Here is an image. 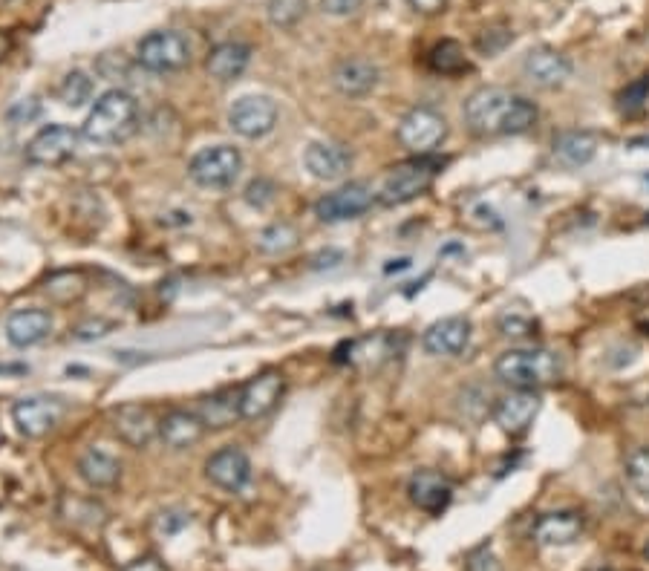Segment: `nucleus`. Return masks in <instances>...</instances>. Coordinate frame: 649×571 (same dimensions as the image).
<instances>
[{
	"label": "nucleus",
	"mask_w": 649,
	"mask_h": 571,
	"mask_svg": "<svg viewBox=\"0 0 649 571\" xmlns=\"http://www.w3.org/2000/svg\"><path fill=\"white\" fill-rule=\"evenodd\" d=\"M465 571H502V563L497 560V554H494L491 548L479 546L468 554V566H465Z\"/></svg>",
	"instance_id": "obj_39"
},
{
	"label": "nucleus",
	"mask_w": 649,
	"mask_h": 571,
	"mask_svg": "<svg viewBox=\"0 0 649 571\" xmlns=\"http://www.w3.org/2000/svg\"><path fill=\"white\" fill-rule=\"evenodd\" d=\"M61 517L75 525V528H87V531H101L107 525V508L90 497H75L67 494L61 499Z\"/></svg>",
	"instance_id": "obj_28"
},
{
	"label": "nucleus",
	"mask_w": 649,
	"mask_h": 571,
	"mask_svg": "<svg viewBox=\"0 0 649 571\" xmlns=\"http://www.w3.org/2000/svg\"><path fill=\"white\" fill-rule=\"evenodd\" d=\"M58 289H67L70 300H75L81 292H84V277H81L78 272L52 274L50 280H47V295H55Z\"/></svg>",
	"instance_id": "obj_38"
},
{
	"label": "nucleus",
	"mask_w": 649,
	"mask_h": 571,
	"mask_svg": "<svg viewBox=\"0 0 649 571\" xmlns=\"http://www.w3.org/2000/svg\"><path fill=\"white\" fill-rule=\"evenodd\" d=\"M251 61V47L249 44H240V41H225V44H217L214 50L208 52V61H205V70L211 78L217 81H234L240 75L246 73Z\"/></svg>",
	"instance_id": "obj_24"
},
{
	"label": "nucleus",
	"mask_w": 649,
	"mask_h": 571,
	"mask_svg": "<svg viewBox=\"0 0 649 571\" xmlns=\"http://www.w3.org/2000/svg\"><path fill=\"white\" fill-rule=\"evenodd\" d=\"M427 67L439 75H462L471 70L468 55L459 41H439L433 50L427 52Z\"/></svg>",
	"instance_id": "obj_29"
},
{
	"label": "nucleus",
	"mask_w": 649,
	"mask_h": 571,
	"mask_svg": "<svg viewBox=\"0 0 649 571\" xmlns=\"http://www.w3.org/2000/svg\"><path fill=\"white\" fill-rule=\"evenodd\" d=\"M341 260H344V254H341V251H324V254H318L312 263H315V269H324V266L326 269H332V266H338Z\"/></svg>",
	"instance_id": "obj_44"
},
{
	"label": "nucleus",
	"mask_w": 649,
	"mask_h": 571,
	"mask_svg": "<svg viewBox=\"0 0 649 571\" xmlns=\"http://www.w3.org/2000/svg\"><path fill=\"white\" fill-rule=\"evenodd\" d=\"M78 476H81L90 488L107 491V488H116V485H119V479H122V465H119V459H113L110 453L90 447V450H84L81 459H78Z\"/></svg>",
	"instance_id": "obj_25"
},
{
	"label": "nucleus",
	"mask_w": 649,
	"mask_h": 571,
	"mask_svg": "<svg viewBox=\"0 0 649 571\" xmlns=\"http://www.w3.org/2000/svg\"><path fill=\"white\" fill-rule=\"evenodd\" d=\"M494 373L502 384L514 387V390H537V387H546L560 378L563 361L557 352L543 347L508 349L497 358Z\"/></svg>",
	"instance_id": "obj_3"
},
{
	"label": "nucleus",
	"mask_w": 649,
	"mask_h": 571,
	"mask_svg": "<svg viewBox=\"0 0 649 571\" xmlns=\"http://www.w3.org/2000/svg\"><path fill=\"white\" fill-rule=\"evenodd\" d=\"M64 413H67V404L61 398L44 396V393L18 398L12 404V422L26 439H41L52 433L61 424Z\"/></svg>",
	"instance_id": "obj_7"
},
{
	"label": "nucleus",
	"mask_w": 649,
	"mask_h": 571,
	"mask_svg": "<svg viewBox=\"0 0 649 571\" xmlns=\"http://www.w3.org/2000/svg\"><path fill=\"white\" fill-rule=\"evenodd\" d=\"M407 494H410V502L419 511L439 517L450 505V499H453V485H450V479L445 473L433 471V468H422V471H416L410 476Z\"/></svg>",
	"instance_id": "obj_15"
},
{
	"label": "nucleus",
	"mask_w": 649,
	"mask_h": 571,
	"mask_svg": "<svg viewBox=\"0 0 649 571\" xmlns=\"http://www.w3.org/2000/svg\"><path fill=\"white\" fill-rule=\"evenodd\" d=\"M508 41H511L508 26H488V29L479 32V38H476V50L482 52V55H497Z\"/></svg>",
	"instance_id": "obj_36"
},
{
	"label": "nucleus",
	"mask_w": 649,
	"mask_h": 571,
	"mask_svg": "<svg viewBox=\"0 0 649 571\" xmlns=\"http://www.w3.org/2000/svg\"><path fill=\"white\" fill-rule=\"evenodd\" d=\"M139 130V101L127 90H107L87 113L81 136L93 145H122Z\"/></svg>",
	"instance_id": "obj_2"
},
{
	"label": "nucleus",
	"mask_w": 649,
	"mask_h": 571,
	"mask_svg": "<svg viewBox=\"0 0 649 571\" xmlns=\"http://www.w3.org/2000/svg\"><path fill=\"white\" fill-rule=\"evenodd\" d=\"M197 413H200V419L208 430L231 427L237 419H243L240 416V390L228 387V390H217V393L205 396L200 401V407H197Z\"/></svg>",
	"instance_id": "obj_26"
},
{
	"label": "nucleus",
	"mask_w": 649,
	"mask_h": 571,
	"mask_svg": "<svg viewBox=\"0 0 649 571\" xmlns=\"http://www.w3.org/2000/svg\"><path fill=\"white\" fill-rule=\"evenodd\" d=\"M468 344H471V321L459 315L436 321L422 335V347L427 355H459Z\"/></svg>",
	"instance_id": "obj_19"
},
{
	"label": "nucleus",
	"mask_w": 649,
	"mask_h": 571,
	"mask_svg": "<svg viewBox=\"0 0 649 571\" xmlns=\"http://www.w3.org/2000/svg\"><path fill=\"white\" fill-rule=\"evenodd\" d=\"M523 73L531 84L551 90V87H560L572 75V61L563 52L551 50V47H537V50L525 55Z\"/></svg>",
	"instance_id": "obj_17"
},
{
	"label": "nucleus",
	"mask_w": 649,
	"mask_h": 571,
	"mask_svg": "<svg viewBox=\"0 0 649 571\" xmlns=\"http://www.w3.org/2000/svg\"><path fill=\"white\" fill-rule=\"evenodd\" d=\"M96 93V84L93 78L84 73V70H73V73L64 75L61 87H58V99L64 101L67 107H84L87 101L93 99Z\"/></svg>",
	"instance_id": "obj_31"
},
{
	"label": "nucleus",
	"mask_w": 649,
	"mask_h": 571,
	"mask_svg": "<svg viewBox=\"0 0 649 571\" xmlns=\"http://www.w3.org/2000/svg\"><path fill=\"white\" fill-rule=\"evenodd\" d=\"M465 122L479 136H517L537 125V104L505 87H479L465 107Z\"/></svg>",
	"instance_id": "obj_1"
},
{
	"label": "nucleus",
	"mask_w": 649,
	"mask_h": 571,
	"mask_svg": "<svg viewBox=\"0 0 649 571\" xmlns=\"http://www.w3.org/2000/svg\"><path fill=\"white\" fill-rule=\"evenodd\" d=\"M110 332V323L107 321H90V323H81L78 329H75V338L78 341H93V338H104Z\"/></svg>",
	"instance_id": "obj_42"
},
{
	"label": "nucleus",
	"mask_w": 649,
	"mask_h": 571,
	"mask_svg": "<svg viewBox=\"0 0 649 571\" xmlns=\"http://www.w3.org/2000/svg\"><path fill=\"white\" fill-rule=\"evenodd\" d=\"M410 6L422 15H436L448 6V0H410Z\"/></svg>",
	"instance_id": "obj_43"
},
{
	"label": "nucleus",
	"mask_w": 649,
	"mask_h": 571,
	"mask_svg": "<svg viewBox=\"0 0 649 571\" xmlns=\"http://www.w3.org/2000/svg\"><path fill=\"white\" fill-rule=\"evenodd\" d=\"M375 191L367 182H347L315 202V217L321 223H347L373 208Z\"/></svg>",
	"instance_id": "obj_9"
},
{
	"label": "nucleus",
	"mask_w": 649,
	"mask_h": 571,
	"mask_svg": "<svg viewBox=\"0 0 649 571\" xmlns=\"http://www.w3.org/2000/svg\"><path fill=\"white\" fill-rule=\"evenodd\" d=\"M644 554H647V560H649V543H647V548H644Z\"/></svg>",
	"instance_id": "obj_46"
},
{
	"label": "nucleus",
	"mask_w": 649,
	"mask_h": 571,
	"mask_svg": "<svg viewBox=\"0 0 649 571\" xmlns=\"http://www.w3.org/2000/svg\"><path fill=\"white\" fill-rule=\"evenodd\" d=\"M6 47H9V44H6V38L0 35V58H3V52H6Z\"/></svg>",
	"instance_id": "obj_45"
},
{
	"label": "nucleus",
	"mask_w": 649,
	"mask_h": 571,
	"mask_svg": "<svg viewBox=\"0 0 649 571\" xmlns=\"http://www.w3.org/2000/svg\"><path fill=\"white\" fill-rule=\"evenodd\" d=\"M624 471L629 485H632V491L649 499V447H635V450H629V456H626L624 462Z\"/></svg>",
	"instance_id": "obj_33"
},
{
	"label": "nucleus",
	"mask_w": 649,
	"mask_h": 571,
	"mask_svg": "<svg viewBox=\"0 0 649 571\" xmlns=\"http://www.w3.org/2000/svg\"><path fill=\"white\" fill-rule=\"evenodd\" d=\"M243 171V153L234 145H214V148H202L191 165H188V176L200 185V188H211V191H223L231 188Z\"/></svg>",
	"instance_id": "obj_5"
},
{
	"label": "nucleus",
	"mask_w": 649,
	"mask_h": 571,
	"mask_svg": "<svg viewBox=\"0 0 649 571\" xmlns=\"http://www.w3.org/2000/svg\"><path fill=\"white\" fill-rule=\"evenodd\" d=\"M228 125L243 139H263L277 125V104L269 96H240L228 107Z\"/></svg>",
	"instance_id": "obj_11"
},
{
	"label": "nucleus",
	"mask_w": 649,
	"mask_h": 571,
	"mask_svg": "<svg viewBox=\"0 0 649 571\" xmlns=\"http://www.w3.org/2000/svg\"><path fill=\"white\" fill-rule=\"evenodd\" d=\"M110 424H113V433L133 450H142L150 447L159 439V419L156 413L150 410L148 404H139V401H127L110 410Z\"/></svg>",
	"instance_id": "obj_10"
},
{
	"label": "nucleus",
	"mask_w": 649,
	"mask_h": 571,
	"mask_svg": "<svg viewBox=\"0 0 649 571\" xmlns=\"http://www.w3.org/2000/svg\"><path fill=\"white\" fill-rule=\"evenodd\" d=\"M543 401L537 396V390H511L508 396H502L494 407V422L500 424L505 433L517 436L525 433L528 424L537 419Z\"/></svg>",
	"instance_id": "obj_16"
},
{
	"label": "nucleus",
	"mask_w": 649,
	"mask_h": 571,
	"mask_svg": "<svg viewBox=\"0 0 649 571\" xmlns=\"http://www.w3.org/2000/svg\"><path fill=\"white\" fill-rule=\"evenodd\" d=\"M139 64L150 73H176L191 64V44L185 35L162 29L150 32L148 38L139 41Z\"/></svg>",
	"instance_id": "obj_6"
},
{
	"label": "nucleus",
	"mask_w": 649,
	"mask_h": 571,
	"mask_svg": "<svg viewBox=\"0 0 649 571\" xmlns=\"http://www.w3.org/2000/svg\"><path fill=\"white\" fill-rule=\"evenodd\" d=\"M595 153H598V136L589 130H566L554 139V156L569 168L589 165Z\"/></svg>",
	"instance_id": "obj_27"
},
{
	"label": "nucleus",
	"mask_w": 649,
	"mask_h": 571,
	"mask_svg": "<svg viewBox=\"0 0 649 571\" xmlns=\"http://www.w3.org/2000/svg\"><path fill=\"white\" fill-rule=\"evenodd\" d=\"M361 3H364V0H321L326 15H335V18H347L352 12H358Z\"/></svg>",
	"instance_id": "obj_41"
},
{
	"label": "nucleus",
	"mask_w": 649,
	"mask_h": 571,
	"mask_svg": "<svg viewBox=\"0 0 649 571\" xmlns=\"http://www.w3.org/2000/svg\"><path fill=\"white\" fill-rule=\"evenodd\" d=\"M393 355V338L390 335H375V338H364L350 344V361L352 364H378L384 358Z\"/></svg>",
	"instance_id": "obj_32"
},
{
	"label": "nucleus",
	"mask_w": 649,
	"mask_h": 571,
	"mask_svg": "<svg viewBox=\"0 0 649 571\" xmlns=\"http://www.w3.org/2000/svg\"><path fill=\"white\" fill-rule=\"evenodd\" d=\"M266 15H269V24L277 29H292L306 15V0H269Z\"/></svg>",
	"instance_id": "obj_34"
},
{
	"label": "nucleus",
	"mask_w": 649,
	"mask_h": 571,
	"mask_svg": "<svg viewBox=\"0 0 649 571\" xmlns=\"http://www.w3.org/2000/svg\"><path fill=\"white\" fill-rule=\"evenodd\" d=\"M583 534V517L577 511H551L534 522L531 537L540 546H572Z\"/></svg>",
	"instance_id": "obj_23"
},
{
	"label": "nucleus",
	"mask_w": 649,
	"mask_h": 571,
	"mask_svg": "<svg viewBox=\"0 0 649 571\" xmlns=\"http://www.w3.org/2000/svg\"><path fill=\"white\" fill-rule=\"evenodd\" d=\"M378 67L370 58H344L335 70H332V84L341 96L347 99H361L367 93H373L378 87Z\"/></svg>",
	"instance_id": "obj_20"
},
{
	"label": "nucleus",
	"mask_w": 649,
	"mask_h": 571,
	"mask_svg": "<svg viewBox=\"0 0 649 571\" xmlns=\"http://www.w3.org/2000/svg\"><path fill=\"white\" fill-rule=\"evenodd\" d=\"M649 101V75H641V78H635L632 84H626L624 90H621V96H618V107H621V113L626 116H635V113H641L644 107H647Z\"/></svg>",
	"instance_id": "obj_35"
},
{
	"label": "nucleus",
	"mask_w": 649,
	"mask_h": 571,
	"mask_svg": "<svg viewBox=\"0 0 649 571\" xmlns=\"http://www.w3.org/2000/svg\"><path fill=\"white\" fill-rule=\"evenodd\" d=\"M439 168H442V162L436 156H416L410 162H401L384 179L378 202L381 205H404V202L419 199L433 185Z\"/></svg>",
	"instance_id": "obj_4"
},
{
	"label": "nucleus",
	"mask_w": 649,
	"mask_h": 571,
	"mask_svg": "<svg viewBox=\"0 0 649 571\" xmlns=\"http://www.w3.org/2000/svg\"><path fill=\"white\" fill-rule=\"evenodd\" d=\"M500 329L505 338H525V335H531V321H525L520 315H505L500 321Z\"/></svg>",
	"instance_id": "obj_40"
},
{
	"label": "nucleus",
	"mask_w": 649,
	"mask_h": 571,
	"mask_svg": "<svg viewBox=\"0 0 649 571\" xmlns=\"http://www.w3.org/2000/svg\"><path fill=\"white\" fill-rule=\"evenodd\" d=\"M448 136V122L433 107H413L399 122V142L416 156H430Z\"/></svg>",
	"instance_id": "obj_8"
},
{
	"label": "nucleus",
	"mask_w": 649,
	"mask_h": 571,
	"mask_svg": "<svg viewBox=\"0 0 649 571\" xmlns=\"http://www.w3.org/2000/svg\"><path fill=\"white\" fill-rule=\"evenodd\" d=\"M205 476H208L211 485L223 488L228 494H240L251 479L249 456L234 445L220 447V450L211 453V459L205 462Z\"/></svg>",
	"instance_id": "obj_14"
},
{
	"label": "nucleus",
	"mask_w": 649,
	"mask_h": 571,
	"mask_svg": "<svg viewBox=\"0 0 649 571\" xmlns=\"http://www.w3.org/2000/svg\"><path fill=\"white\" fill-rule=\"evenodd\" d=\"M275 182L272 179H254V182H249V188H246V202H249L251 208H257V211H263L266 205H272L275 202Z\"/></svg>",
	"instance_id": "obj_37"
},
{
	"label": "nucleus",
	"mask_w": 649,
	"mask_h": 571,
	"mask_svg": "<svg viewBox=\"0 0 649 571\" xmlns=\"http://www.w3.org/2000/svg\"><path fill=\"white\" fill-rule=\"evenodd\" d=\"M283 390H286V378H283L280 370L257 373L251 381H246L240 387V416L249 419V422H257V419L269 416L280 404Z\"/></svg>",
	"instance_id": "obj_13"
},
{
	"label": "nucleus",
	"mask_w": 649,
	"mask_h": 571,
	"mask_svg": "<svg viewBox=\"0 0 649 571\" xmlns=\"http://www.w3.org/2000/svg\"><path fill=\"white\" fill-rule=\"evenodd\" d=\"M52 332V315L47 309H18L6 321V338L18 349H29L47 341Z\"/></svg>",
	"instance_id": "obj_22"
},
{
	"label": "nucleus",
	"mask_w": 649,
	"mask_h": 571,
	"mask_svg": "<svg viewBox=\"0 0 649 571\" xmlns=\"http://www.w3.org/2000/svg\"><path fill=\"white\" fill-rule=\"evenodd\" d=\"M303 165L315 179L335 182L352 168V153L338 142H312L303 153Z\"/></svg>",
	"instance_id": "obj_18"
},
{
	"label": "nucleus",
	"mask_w": 649,
	"mask_h": 571,
	"mask_svg": "<svg viewBox=\"0 0 649 571\" xmlns=\"http://www.w3.org/2000/svg\"><path fill=\"white\" fill-rule=\"evenodd\" d=\"M205 422L200 413L194 410H171L159 419V439L171 450H188V447L200 445L205 436Z\"/></svg>",
	"instance_id": "obj_21"
},
{
	"label": "nucleus",
	"mask_w": 649,
	"mask_h": 571,
	"mask_svg": "<svg viewBox=\"0 0 649 571\" xmlns=\"http://www.w3.org/2000/svg\"><path fill=\"white\" fill-rule=\"evenodd\" d=\"M75 150H78V130L67 125H47L29 139L26 159L38 168H58L73 159Z\"/></svg>",
	"instance_id": "obj_12"
},
{
	"label": "nucleus",
	"mask_w": 649,
	"mask_h": 571,
	"mask_svg": "<svg viewBox=\"0 0 649 571\" xmlns=\"http://www.w3.org/2000/svg\"><path fill=\"white\" fill-rule=\"evenodd\" d=\"M300 234L292 223H272L266 225L257 237V249L263 254H286L298 246Z\"/></svg>",
	"instance_id": "obj_30"
}]
</instances>
